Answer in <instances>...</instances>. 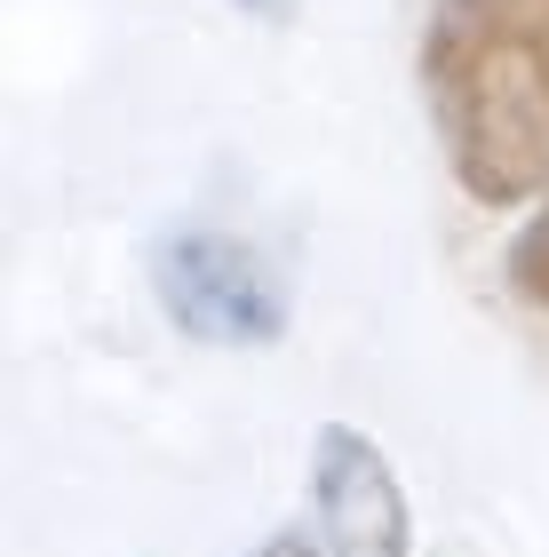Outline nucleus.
I'll return each mask as SVG.
<instances>
[{"mask_svg":"<svg viewBox=\"0 0 549 557\" xmlns=\"http://www.w3.org/2000/svg\"><path fill=\"white\" fill-rule=\"evenodd\" d=\"M422 96L478 208L549 191V0H438L422 24Z\"/></svg>","mask_w":549,"mask_h":557,"instance_id":"nucleus-1","label":"nucleus"},{"mask_svg":"<svg viewBox=\"0 0 549 557\" xmlns=\"http://www.w3.org/2000/svg\"><path fill=\"white\" fill-rule=\"evenodd\" d=\"M152 295L176 335L223 343V350H263L287 335V295L255 247L232 232H167L152 247Z\"/></svg>","mask_w":549,"mask_h":557,"instance_id":"nucleus-2","label":"nucleus"},{"mask_svg":"<svg viewBox=\"0 0 549 557\" xmlns=\"http://www.w3.org/2000/svg\"><path fill=\"white\" fill-rule=\"evenodd\" d=\"M311 510H319L327 557H414V525H407L390 454L351 422H327L311 446Z\"/></svg>","mask_w":549,"mask_h":557,"instance_id":"nucleus-3","label":"nucleus"},{"mask_svg":"<svg viewBox=\"0 0 549 557\" xmlns=\"http://www.w3.org/2000/svg\"><path fill=\"white\" fill-rule=\"evenodd\" d=\"M510 295L534 302V311H549V199H541V215L510 247Z\"/></svg>","mask_w":549,"mask_h":557,"instance_id":"nucleus-4","label":"nucleus"},{"mask_svg":"<svg viewBox=\"0 0 549 557\" xmlns=\"http://www.w3.org/2000/svg\"><path fill=\"white\" fill-rule=\"evenodd\" d=\"M255 557H327V542H311V534H295V525H287V534H271Z\"/></svg>","mask_w":549,"mask_h":557,"instance_id":"nucleus-5","label":"nucleus"},{"mask_svg":"<svg viewBox=\"0 0 549 557\" xmlns=\"http://www.w3.org/2000/svg\"><path fill=\"white\" fill-rule=\"evenodd\" d=\"M239 9H247V16H263V24H279V16L303 9V0H239Z\"/></svg>","mask_w":549,"mask_h":557,"instance_id":"nucleus-6","label":"nucleus"}]
</instances>
